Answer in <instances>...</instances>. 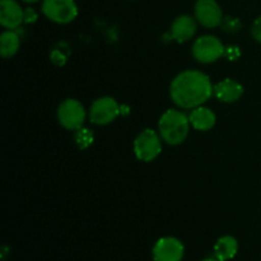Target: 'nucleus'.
I'll use <instances>...</instances> for the list:
<instances>
[{
  "mask_svg": "<svg viewBox=\"0 0 261 261\" xmlns=\"http://www.w3.org/2000/svg\"><path fill=\"white\" fill-rule=\"evenodd\" d=\"M214 87L211 78L199 70H185L176 75L170 86V96L180 109H195L203 106L212 94Z\"/></svg>",
  "mask_w": 261,
  "mask_h": 261,
  "instance_id": "obj_1",
  "label": "nucleus"
},
{
  "mask_svg": "<svg viewBox=\"0 0 261 261\" xmlns=\"http://www.w3.org/2000/svg\"><path fill=\"white\" fill-rule=\"evenodd\" d=\"M190 129V120L180 110H167L158 122L160 135L170 145H178L186 140Z\"/></svg>",
  "mask_w": 261,
  "mask_h": 261,
  "instance_id": "obj_2",
  "label": "nucleus"
},
{
  "mask_svg": "<svg viewBox=\"0 0 261 261\" xmlns=\"http://www.w3.org/2000/svg\"><path fill=\"white\" fill-rule=\"evenodd\" d=\"M162 150V138L152 129L139 133L134 140V153L143 162H150L160 155Z\"/></svg>",
  "mask_w": 261,
  "mask_h": 261,
  "instance_id": "obj_3",
  "label": "nucleus"
},
{
  "mask_svg": "<svg viewBox=\"0 0 261 261\" xmlns=\"http://www.w3.org/2000/svg\"><path fill=\"white\" fill-rule=\"evenodd\" d=\"M42 13L53 22L66 24L76 18L78 7L74 0H43Z\"/></svg>",
  "mask_w": 261,
  "mask_h": 261,
  "instance_id": "obj_4",
  "label": "nucleus"
},
{
  "mask_svg": "<svg viewBox=\"0 0 261 261\" xmlns=\"http://www.w3.org/2000/svg\"><path fill=\"white\" fill-rule=\"evenodd\" d=\"M224 46L218 37L205 35L199 37L193 45V56L203 64H211L224 55Z\"/></svg>",
  "mask_w": 261,
  "mask_h": 261,
  "instance_id": "obj_5",
  "label": "nucleus"
},
{
  "mask_svg": "<svg viewBox=\"0 0 261 261\" xmlns=\"http://www.w3.org/2000/svg\"><path fill=\"white\" fill-rule=\"evenodd\" d=\"M84 106L74 98H68L61 102L58 109V120L63 127L68 130H78L86 121Z\"/></svg>",
  "mask_w": 261,
  "mask_h": 261,
  "instance_id": "obj_6",
  "label": "nucleus"
},
{
  "mask_svg": "<svg viewBox=\"0 0 261 261\" xmlns=\"http://www.w3.org/2000/svg\"><path fill=\"white\" fill-rule=\"evenodd\" d=\"M120 115V106L112 97H101L92 103L89 120L92 124L107 125Z\"/></svg>",
  "mask_w": 261,
  "mask_h": 261,
  "instance_id": "obj_7",
  "label": "nucleus"
},
{
  "mask_svg": "<svg viewBox=\"0 0 261 261\" xmlns=\"http://www.w3.org/2000/svg\"><path fill=\"white\" fill-rule=\"evenodd\" d=\"M194 14L195 19L205 28H217L223 23V12L216 0H198Z\"/></svg>",
  "mask_w": 261,
  "mask_h": 261,
  "instance_id": "obj_8",
  "label": "nucleus"
},
{
  "mask_svg": "<svg viewBox=\"0 0 261 261\" xmlns=\"http://www.w3.org/2000/svg\"><path fill=\"white\" fill-rule=\"evenodd\" d=\"M185 255L184 244L176 237H162L153 247L154 261H181Z\"/></svg>",
  "mask_w": 261,
  "mask_h": 261,
  "instance_id": "obj_9",
  "label": "nucleus"
},
{
  "mask_svg": "<svg viewBox=\"0 0 261 261\" xmlns=\"http://www.w3.org/2000/svg\"><path fill=\"white\" fill-rule=\"evenodd\" d=\"M24 22V10L15 0L0 2V24L8 30H15Z\"/></svg>",
  "mask_w": 261,
  "mask_h": 261,
  "instance_id": "obj_10",
  "label": "nucleus"
},
{
  "mask_svg": "<svg viewBox=\"0 0 261 261\" xmlns=\"http://www.w3.org/2000/svg\"><path fill=\"white\" fill-rule=\"evenodd\" d=\"M195 33L196 19L191 17V15H180L171 24V36H172L173 40L180 43L191 40Z\"/></svg>",
  "mask_w": 261,
  "mask_h": 261,
  "instance_id": "obj_11",
  "label": "nucleus"
},
{
  "mask_svg": "<svg viewBox=\"0 0 261 261\" xmlns=\"http://www.w3.org/2000/svg\"><path fill=\"white\" fill-rule=\"evenodd\" d=\"M214 94L221 102L232 103L241 98L244 94V87L234 79L227 78L214 86Z\"/></svg>",
  "mask_w": 261,
  "mask_h": 261,
  "instance_id": "obj_12",
  "label": "nucleus"
},
{
  "mask_svg": "<svg viewBox=\"0 0 261 261\" xmlns=\"http://www.w3.org/2000/svg\"><path fill=\"white\" fill-rule=\"evenodd\" d=\"M189 120H190V125L194 129L199 130V132H208L216 125L217 116L208 107L198 106L191 110Z\"/></svg>",
  "mask_w": 261,
  "mask_h": 261,
  "instance_id": "obj_13",
  "label": "nucleus"
},
{
  "mask_svg": "<svg viewBox=\"0 0 261 261\" xmlns=\"http://www.w3.org/2000/svg\"><path fill=\"white\" fill-rule=\"evenodd\" d=\"M239 251V242L232 236H223L214 245V255L218 260L227 261L233 259Z\"/></svg>",
  "mask_w": 261,
  "mask_h": 261,
  "instance_id": "obj_14",
  "label": "nucleus"
},
{
  "mask_svg": "<svg viewBox=\"0 0 261 261\" xmlns=\"http://www.w3.org/2000/svg\"><path fill=\"white\" fill-rule=\"evenodd\" d=\"M20 38L14 30H8L0 36V54L4 59L12 58L18 53Z\"/></svg>",
  "mask_w": 261,
  "mask_h": 261,
  "instance_id": "obj_15",
  "label": "nucleus"
},
{
  "mask_svg": "<svg viewBox=\"0 0 261 261\" xmlns=\"http://www.w3.org/2000/svg\"><path fill=\"white\" fill-rule=\"evenodd\" d=\"M75 140L76 143H78L79 147H81L82 149H84V148L89 147V145L93 143V134H92L88 129H83V127H81V129L76 130Z\"/></svg>",
  "mask_w": 261,
  "mask_h": 261,
  "instance_id": "obj_16",
  "label": "nucleus"
},
{
  "mask_svg": "<svg viewBox=\"0 0 261 261\" xmlns=\"http://www.w3.org/2000/svg\"><path fill=\"white\" fill-rule=\"evenodd\" d=\"M251 35L257 42H261V15L252 23V27H251Z\"/></svg>",
  "mask_w": 261,
  "mask_h": 261,
  "instance_id": "obj_17",
  "label": "nucleus"
},
{
  "mask_svg": "<svg viewBox=\"0 0 261 261\" xmlns=\"http://www.w3.org/2000/svg\"><path fill=\"white\" fill-rule=\"evenodd\" d=\"M224 27L228 31H237L240 28V22L237 19H233V18L228 17L226 20H224Z\"/></svg>",
  "mask_w": 261,
  "mask_h": 261,
  "instance_id": "obj_18",
  "label": "nucleus"
},
{
  "mask_svg": "<svg viewBox=\"0 0 261 261\" xmlns=\"http://www.w3.org/2000/svg\"><path fill=\"white\" fill-rule=\"evenodd\" d=\"M37 19V13L32 8H27L24 9V22L25 23H32Z\"/></svg>",
  "mask_w": 261,
  "mask_h": 261,
  "instance_id": "obj_19",
  "label": "nucleus"
},
{
  "mask_svg": "<svg viewBox=\"0 0 261 261\" xmlns=\"http://www.w3.org/2000/svg\"><path fill=\"white\" fill-rule=\"evenodd\" d=\"M22 2L28 3V4H33V3H37V2H40V0H22Z\"/></svg>",
  "mask_w": 261,
  "mask_h": 261,
  "instance_id": "obj_20",
  "label": "nucleus"
},
{
  "mask_svg": "<svg viewBox=\"0 0 261 261\" xmlns=\"http://www.w3.org/2000/svg\"><path fill=\"white\" fill-rule=\"evenodd\" d=\"M201 261H221V260H218L216 257V259H214V257H209V259H204V260H201Z\"/></svg>",
  "mask_w": 261,
  "mask_h": 261,
  "instance_id": "obj_21",
  "label": "nucleus"
}]
</instances>
